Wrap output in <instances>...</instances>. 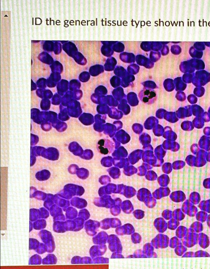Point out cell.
<instances>
[{
  "label": "cell",
  "instance_id": "35",
  "mask_svg": "<svg viewBox=\"0 0 210 269\" xmlns=\"http://www.w3.org/2000/svg\"><path fill=\"white\" fill-rule=\"evenodd\" d=\"M197 98L195 97V96L192 95V97H191V95L189 96L188 97V100L191 104H195L197 103L198 100H194V99Z\"/></svg>",
  "mask_w": 210,
  "mask_h": 269
},
{
  "label": "cell",
  "instance_id": "15",
  "mask_svg": "<svg viewBox=\"0 0 210 269\" xmlns=\"http://www.w3.org/2000/svg\"><path fill=\"white\" fill-rule=\"evenodd\" d=\"M41 218L40 210L35 209L30 210V220L31 221H35Z\"/></svg>",
  "mask_w": 210,
  "mask_h": 269
},
{
  "label": "cell",
  "instance_id": "25",
  "mask_svg": "<svg viewBox=\"0 0 210 269\" xmlns=\"http://www.w3.org/2000/svg\"><path fill=\"white\" fill-rule=\"evenodd\" d=\"M93 263H108L109 259L102 257H97L92 259Z\"/></svg>",
  "mask_w": 210,
  "mask_h": 269
},
{
  "label": "cell",
  "instance_id": "32",
  "mask_svg": "<svg viewBox=\"0 0 210 269\" xmlns=\"http://www.w3.org/2000/svg\"><path fill=\"white\" fill-rule=\"evenodd\" d=\"M133 256L135 258H144L145 257V254H144V252L143 251L141 250H138L137 251L135 252Z\"/></svg>",
  "mask_w": 210,
  "mask_h": 269
},
{
  "label": "cell",
  "instance_id": "20",
  "mask_svg": "<svg viewBox=\"0 0 210 269\" xmlns=\"http://www.w3.org/2000/svg\"><path fill=\"white\" fill-rule=\"evenodd\" d=\"M85 200L78 198H74L72 201V204L73 206L76 207L78 208H82L86 207V205L82 204L83 202Z\"/></svg>",
  "mask_w": 210,
  "mask_h": 269
},
{
  "label": "cell",
  "instance_id": "36",
  "mask_svg": "<svg viewBox=\"0 0 210 269\" xmlns=\"http://www.w3.org/2000/svg\"><path fill=\"white\" fill-rule=\"evenodd\" d=\"M111 258L112 259H115V258H124L123 256L121 254V253H118L114 252Z\"/></svg>",
  "mask_w": 210,
  "mask_h": 269
},
{
  "label": "cell",
  "instance_id": "23",
  "mask_svg": "<svg viewBox=\"0 0 210 269\" xmlns=\"http://www.w3.org/2000/svg\"><path fill=\"white\" fill-rule=\"evenodd\" d=\"M50 215L53 217H55L59 214L62 213V209L56 205L52 206V207L50 209Z\"/></svg>",
  "mask_w": 210,
  "mask_h": 269
},
{
  "label": "cell",
  "instance_id": "24",
  "mask_svg": "<svg viewBox=\"0 0 210 269\" xmlns=\"http://www.w3.org/2000/svg\"><path fill=\"white\" fill-rule=\"evenodd\" d=\"M40 243L37 240L34 238L29 239V249L30 250H36L38 246H39Z\"/></svg>",
  "mask_w": 210,
  "mask_h": 269
},
{
  "label": "cell",
  "instance_id": "21",
  "mask_svg": "<svg viewBox=\"0 0 210 269\" xmlns=\"http://www.w3.org/2000/svg\"><path fill=\"white\" fill-rule=\"evenodd\" d=\"M45 245L46 251L49 253H51L54 251L55 248V244L53 238L48 243H45Z\"/></svg>",
  "mask_w": 210,
  "mask_h": 269
},
{
  "label": "cell",
  "instance_id": "4",
  "mask_svg": "<svg viewBox=\"0 0 210 269\" xmlns=\"http://www.w3.org/2000/svg\"><path fill=\"white\" fill-rule=\"evenodd\" d=\"M151 244L156 248H165L168 246V238L164 235H158L151 241Z\"/></svg>",
  "mask_w": 210,
  "mask_h": 269
},
{
  "label": "cell",
  "instance_id": "14",
  "mask_svg": "<svg viewBox=\"0 0 210 269\" xmlns=\"http://www.w3.org/2000/svg\"><path fill=\"white\" fill-rule=\"evenodd\" d=\"M100 223V227L103 230H107L113 227V218L103 219Z\"/></svg>",
  "mask_w": 210,
  "mask_h": 269
},
{
  "label": "cell",
  "instance_id": "11",
  "mask_svg": "<svg viewBox=\"0 0 210 269\" xmlns=\"http://www.w3.org/2000/svg\"><path fill=\"white\" fill-rule=\"evenodd\" d=\"M54 231L56 233H63L66 231L65 222L62 221H56L53 225Z\"/></svg>",
  "mask_w": 210,
  "mask_h": 269
},
{
  "label": "cell",
  "instance_id": "17",
  "mask_svg": "<svg viewBox=\"0 0 210 269\" xmlns=\"http://www.w3.org/2000/svg\"><path fill=\"white\" fill-rule=\"evenodd\" d=\"M77 214L78 212L76 209L73 207H70L67 209L66 216L68 219H75L77 217Z\"/></svg>",
  "mask_w": 210,
  "mask_h": 269
},
{
  "label": "cell",
  "instance_id": "7",
  "mask_svg": "<svg viewBox=\"0 0 210 269\" xmlns=\"http://www.w3.org/2000/svg\"><path fill=\"white\" fill-rule=\"evenodd\" d=\"M116 233L119 235H131L135 232V229L132 225L127 224L124 225L117 228Z\"/></svg>",
  "mask_w": 210,
  "mask_h": 269
},
{
  "label": "cell",
  "instance_id": "34",
  "mask_svg": "<svg viewBox=\"0 0 210 269\" xmlns=\"http://www.w3.org/2000/svg\"><path fill=\"white\" fill-rule=\"evenodd\" d=\"M92 259L90 257H86L82 258L81 263L82 264H88V263H92Z\"/></svg>",
  "mask_w": 210,
  "mask_h": 269
},
{
  "label": "cell",
  "instance_id": "13",
  "mask_svg": "<svg viewBox=\"0 0 210 269\" xmlns=\"http://www.w3.org/2000/svg\"><path fill=\"white\" fill-rule=\"evenodd\" d=\"M57 262V258L53 254H49L42 261L43 264L44 265L56 264Z\"/></svg>",
  "mask_w": 210,
  "mask_h": 269
},
{
  "label": "cell",
  "instance_id": "18",
  "mask_svg": "<svg viewBox=\"0 0 210 269\" xmlns=\"http://www.w3.org/2000/svg\"><path fill=\"white\" fill-rule=\"evenodd\" d=\"M76 223V227L74 231H80L83 228L84 225L85 220L80 217L76 218L74 219Z\"/></svg>",
  "mask_w": 210,
  "mask_h": 269
},
{
  "label": "cell",
  "instance_id": "27",
  "mask_svg": "<svg viewBox=\"0 0 210 269\" xmlns=\"http://www.w3.org/2000/svg\"><path fill=\"white\" fill-rule=\"evenodd\" d=\"M131 240L134 244H138L141 241L142 238L138 233H134L131 235Z\"/></svg>",
  "mask_w": 210,
  "mask_h": 269
},
{
  "label": "cell",
  "instance_id": "29",
  "mask_svg": "<svg viewBox=\"0 0 210 269\" xmlns=\"http://www.w3.org/2000/svg\"><path fill=\"white\" fill-rule=\"evenodd\" d=\"M134 217L138 219H141L145 216L144 211L140 210H137L133 212Z\"/></svg>",
  "mask_w": 210,
  "mask_h": 269
},
{
  "label": "cell",
  "instance_id": "33",
  "mask_svg": "<svg viewBox=\"0 0 210 269\" xmlns=\"http://www.w3.org/2000/svg\"><path fill=\"white\" fill-rule=\"evenodd\" d=\"M54 221H62L65 220V216L63 214H60L54 217Z\"/></svg>",
  "mask_w": 210,
  "mask_h": 269
},
{
  "label": "cell",
  "instance_id": "31",
  "mask_svg": "<svg viewBox=\"0 0 210 269\" xmlns=\"http://www.w3.org/2000/svg\"><path fill=\"white\" fill-rule=\"evenodd\" d=\"M81 259L82 258L80 257L75 256L72 259V263L74 264H80L81 263Z\"/></svg>",
  "mask_w": 210,
  "mask_h": 269
},
{
  "label": "cell",
  "instance_id": "26",
  "mask_svg": "<svg viewBox=\"0 0 210 269\" xmlns=\"http://www.w3.org/2000/svg\"><path fill=\"white\" fill-rule=\"evenodd\" d=\"M78 216V217L82 218L85 220H87L90 218V214L87 210L84 209L80 211Z\"/></svg>",
  "mask_w": 210,
  "mask_h": 269
},
{
  "label": "cell",
  "instance_id": "22",
  "mask_svg": "<svg viewBox=\"0 0 210 269\" xmlns=\"http://www.w3.org/2000/svg\"><path fill=\"white\" fill-rule=\"evenodd\" d=\"M41 262V257L37 254L32 256L29 260V264L31 265H40Z\"/></svg>",
  "mask_w": 210,
  "mask_h": 269
},
{
  "label": "cell",
  "instance_id": "10",
  "mask_svg": "<svg viewBox=\"0 0 210 269\" xmlns=\"http://www.w3.org/2000/svg\"><path fill=\"white\" fill-rule=\"evenodd\" d=\"M154 247L151 244L147 243L145 244L143 248V251L144 252L145 258H151V257H157V254L154 252Z\"/></svg>",
  "mask_w": 210,
  "mask_h": 269
},
{
  "label": "cell",
  "instance_id": "3",
  "mask_svg": "<svg viewBox=\"0 0 210 269\" xmlns=\"http://www.w3.org/2000/svg\"><path fill=\"white\" fill-rule=\"evenodd\" d=\"M108 243L109 244V248L111 251L113 252L121 253L122 247L118 237L115 235H109Z\"/></svg>",
  "mask_w": 210,
  "mask_h": 269
},
{
  "label": "cell",
  "instance_id": "6",
  "mask_svg": "<svg viewBox=\"0 0 210 269\" xmlns=\"http://www.w3.org/2000/svg\"><path fill=\"white\" fill-rule=\"evenodd\" d=\"M107 250V247L105 245H94L90 248V255L92 259L101 257L105 253Z\"/></svg>",
  "mask_w": 210,
  "mask_h": 269
},
{
  "label": "cell",
  "instance_id": "30",
  "mask_svg": "<svg viewBox=\"0 0 210 269\" xmlns=\"http://www.w3.org/2000/svg\"><path fill=\"white\" fill-rule=\"evenodd\" d=\"M40 211L41 218L46 219V218H47L49 217V213H48V211L46 210L44 208H41Z\"/></svg>",
  "mask_w": 210,
  "mask_h": 269
},
{
  "label": "cell",
  "instance_id": "16",
  "mask_svg": "<svg viewBox=\"0 0 210 269\" xmlns=\"http://www.w3.org/2000/svg\"><path fill=\"white\" fill-rule=\"evenodd\" d=\"M46 226L47 222L45 219H39L33 223V228L35 230H42L45 229Z\"/></svg>",
  "mask_w": 210,
  "mask_h": 269
},
{
  "label": "cell",
  "instance_id": "12",
  "mask_svg": "<svg viewBox=\"0 0 210 269\" xmlns=\"http://www.w3.org/2000/svg\"><path fill=\"white\" fill-rule=\"evenodd\" d=\"M39 235L43 243L45 244L48 243L53 238L51 233L47 230H41Z\"/></svg>",
  "mask_w": 210,
  "mask_h": 269
},
{
  "label": "cell",
  "instance_id": "8",
  "mask_svg": "<svg viewBox=\"0 0 210 269\" xmlns=\"http://www.w3.org/2000/svg\"><path fill=\"white\" fill-rule=\"evenodd\" d=\"M108 237L106 232L102 231L93 238V242L95 245H105L108 242Z\"/></svg>",
  "mask_w": 210,
  "mask_h": 269
},
{
  "label": "cell",
  "instance_id": "37",
  "mask_svg": "<svg viewBox=\"0 0 210 269\" xmlns=\"http://www.w3.org/2000/svg\"><path fill=\"white\" fill-rule=\"evenodd\" d=\"M33 228V224L32 223L31 221L30 222V232L32 231Z\"/></svg>",
  "mask_w": 210,
  "mask_h": 269
},
{
  "label": "cell",
  "instance_id": "9",
  "mask_svg": "<svg viewBox=\"0 0 210 269\" xmlns=\"http://www.w3.org/2000/svg\"><path fill=\"white\" fill-rule=\"evenodd\" d=\"M154 225L156 229L160 233H163L167 228L166 222L162 218H157L154 222Z\"/></svg>",
  "mask_w": 210,
  "mask_h": 269
},
{
  "label": "cell",
  "instance_id": "28",
  "mask_svg": "<svg viewBox=\"0 0 210 269\" xmlns=\"http://www.w3.org/2000/svg\"><path fill=\"white\" fill-rule=\"evenodd\" d=\"M35 250H36V251L37 253L40 254L45 253V252L47 251L45 244L40 243L39 246H38V247H37V248Z\"/></svg>",
  "mask_w": 210,
  "mask_h": 269
},
{
  "label": "cell",
  "instance_id": "19",
  "mask_svg": "<svg viewBox=\"0 0 210 269\" xmlns=\"http://www.w3.org/2000/svg\"><path fill=\"white\" fill-rule=\"evenodd\" d=\"M66 231H74L76 227V223L74 220L70 219L65 221Z\"/></svg>",
  "mask_w": 210,
  "mask_h": 269
},
{
  "label": "cell",
  "instance_id": "5",
  "mask_svg": "<svg viewBox=\"0 0 210 269\" xmlns=\"http://www.w3.org/2000/svg\"><path fill=\"white\" fill-rule=\"evenodd\" d=\"M100 227V223L97 221L89 220L87 221L85 224L86 233L90 236L95 235Z\"/></svg>",
  "mask_w": 210,
  "mask_h": 269
},
{
  "label": "cell",
  "instance_id": "2",
  "mask_svg": "<svg viewBox=\"0 0 210 269\" xmlns=\"http://www.w3.org/2000/svg\"><path fill=\"white\" fill-rule=\"evenodd\" d=\"M97 149L101 154H110L114 150L113 143L108 139H100L97 144Z\"/></svg>",
  "mask_w": 210,
  "mask_h": 269
},
{
  "label": "cell",
  "instance_id": "1",
  "mask_svg": "<svg viewBox=\"0 0 210 269\" xmlns=\"http://www.w3.org/2000/svg\"><path fill=\"white\" fill-rule=\"evenodd\" d=\"M139 97L143 103L148 105L154 104L157 100V93L152 89H144L140 92Z\"/></svg>",
  "mask_w": 210,
  "mask_h": 269
}]
</instances>
